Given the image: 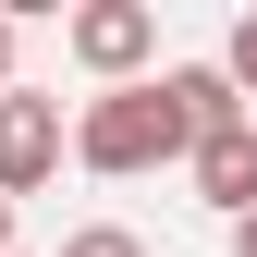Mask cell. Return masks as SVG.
<instances>
[{"label": "cell", "mask_w": 257, "mask_h": 257, "mask_svg": "<svg viewBox=\"0 0 257 257\" xmlns=\"http://www.w3.org/2000/svg\"><path fill=\"white\" fill-rule=\"evenodd\" d=\"M172 159H196V135H184V110L159 98V86H98V98L74 110V172L135 184V172H172Z\"/></svg>", "instance_id": "obj_1"}, {"label": "cell", "mask_w": 257, "mask_h": 257, "mask_svg": "<svg viewBox=\"0 0 257 257\" xmlns=\"http://www.w3.org/2000/svg\"><path fill=\"white\" fill-rule=\"evenodd\" d=\"M159 98L184 110V135H196V147H208V135H233V122H257V110H245V86L220 74V61H172V74H159Z\"/></svg>", "instance_id": "obj_4"}, {"label": "cell", "mask_w": 257, "mask_h": 257, "mask_svg": "<svg viewBox=\"0 0 257 257\" xmlns=\"http://www.w3.org/2000/svg\"><path fill=\"white\" fill-rule=\"evenodd\" d=\"M184 172H196V196H208L220 220H257V122H233V135H208L196 159H184Z\"/></svg>", "instance_id": "obj_5"}, {"label": "cell", "mask_w": 257, "mask_h": 257, "mask_svg": "<svg viewBox=\"0 0 257 257\" xmlns=\"http://www.w3.org/2000/svg\"><path fill=\"white\" fill-rule=\"evenodd\" d=\"M220 74H233V86H245V110H257V13L233 25V37H220Z\"/></svg>", "instance_id": "obj_7"}, {"label": "cell", "mask_w": 257, "mask_h": 257, "mask_svg": "<svg viewBox=\"0 0 257 257\" xmlns=\"http://www.w3.org/2000/svg\"><path fill=\"white\" fill-rule=\"evenodd\" d=\"M61 257H147V233H122V220H86V233H61Z\"/></svg>", "instance_id": "obj_6"}, {"label": "cell", "mask_w": 257, "mask_h": 257, "mask_svg": "<svg viewBox=\"0 0 257 257\" xmlns=\"http://www.w3.org/2000/svg\"><path fill=\"white\" fill-rule=\"evenodd\" d=\"M0 98H13V13H0Z\"/></svg>", "instance_id": "obj_8"}, {"label": "cell", "mask_w": 257, "mask_h": 257, "mask_svg": "<svg viewBox=\"0 0 257 257\" xmlns=\"http://www.w3.org/2000/svg\"><path fill=\"white\" fill-rule=\"evenodd\" d=\"M233 257H257V220H233Z\"/></svg>", "instance_id": "obj_10"}, {"label": "cell", "mask_w": 257, "mask_h": 257, "mask_svg": "<svg viewBox=\"0 0 257 257\" xmlns=\"http://www.w3.org/2000/svg\"><path fill=\"white\" fill-rule=\"evenodd\" d=\"M0 257H25V245H13V196H0Z\"/></svg>", "instance_id": "obj_9"}, {"label": "cell", "mask_w": 257, "mask_h": 257, "mask_svg": "<svg viewBox=\"0 0 257 257\" xmlns=\"http://www.w3.org/2000/svg\"><path fill=\"white\" fill-rule=\"evenodd\" d=\"M61 49H74V74H98V86H147L159 13L147 0H86V13H61Z\"/></svg>", "instance_id": "obj_2"}, {"label": "cell", "mask_w": 257, "mask_h": 257, "mask_svg": "<svg viewBox=\"0 0 257 257\" xmlns=\"http://www.w3.org/2000/svg\"><path fill=\"white\" fill-rule=\"evenodd\" d=\"M61 159H74V122H61V98H37V86H13L0 98V196H37V184H61Z\"/></svg>", "instance_id": "obj_3"}]
</instances>
